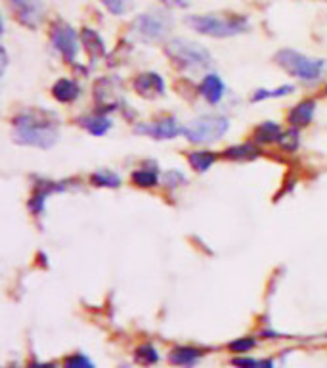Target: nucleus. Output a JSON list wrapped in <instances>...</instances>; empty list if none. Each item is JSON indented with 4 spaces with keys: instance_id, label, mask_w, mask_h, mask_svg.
<instances>
[{
    "instance_id": "nucleus-1",
    "label": "nucleus",
    "mask_w": 327,
    "mask_h": 368,
    "mask_svg": "<svg viewBox=\"0 0 327 368\" xmlns=\"http://www.w3.org/2000/svg\"><path fill=\"white\" fill-rule=\"evenodd\" d=\"M52 113L33 110L20 113L13 119V140L23 146L48 150L58 143V123L56 119H48Z\"/></svg>"
},
{
    "instance_id": "nucleus-2",
    "label": "nucleus",
    "mask_w": 327,
    "mask_h": 368,
    "mask_svg": "<svg viewBox=\"0 0 327 368\" xmlns=\"http://www.w3.org/2000/svg\"><path fill=\"white\" fill-rule=\"evenodd\" d=\"M188 23L193 31L214 37V39H226L236 37L249 29V21L245 16H224V13H203V16H190Z\"/></svg>"
},
{
    "instance_id": "nucleus-3",
    "label": "nucleus",
    "mask_w": 327,
    "mask_h": 368,
    "mask_svg": "<svg viewBox=\"0 0 327 368\" xmlns=\"http://www.w3.org/2000/svg\"><path fill=\"white\" fill-rule=\"evenodd\" d=\"M167 56L173 60V64L184 72H199L212 65L211 52L199 43L188 39H173L165 46Z\"/></svg>"
},
{
    "instance_id": "nucleus-4",
    "label": "nucleus",
    "mask_w": 327,
    "mask_h": 368,
    "mask_svg": "<svg viewBox=\"0 0 327 368\" xmlns=\"http://www.w3.org/2000/svg\"><path fill=\"white\" fill-rule=\"evenodd\" d=\"M276 62L282 65L283 69L293 75V77L301 79V81H318L321 73L326 69V62L320 58H310L306 54L291 50V48H283L276 54Z\"/></svg>"
},
{
    "instance_id": "nucleus-5",
    "label": "nucleus",
    "mask_w": 327,
    "mask_h": 368,
    "mask_svg": "<svg viewBox=\"0 0 327 368\" xmlns=\"http://www.w3.org/2000/svg\"><path fill=\"white\" fill-rule=\"evenodd\" d=\"M230 129L224 116H199L184 127V135L193 144H211L220 140Z\"/></svg>"
},
{
    "instance_id": "nucleus-6",
    "label": "nucleus",
    "mask_w": 327,
    "mask_h": 368,
    "mask_svg": "<svg viewBox=\"0 0 327 368\" xmlns=\"http://www.w3.org/2000/svg\"><path fill=\"white\" fill-rule=\"evenodd\" d=\"M132 29L138 35V39L146 43H159L167 39V35L173 29V18L165 10H151L140 13L132 23Z\"/></svg>"
},
{
    "instance_id": "nucleus-7",
    "label": "nucleus",
    "mask_w": 327,
    "mask_h": 368,
    "mask_svg": "<svg viewBox=\"0 0 327 368\" xmlns=\"http://www.w3.org/2000/svg\"><path fill=\"white\" fill-rule=\"evenodd\" d=\"M50 39L52 45L56 46V50H58L67 62H73V60H75L79 50L77 31H75L69 23H65V21H56V23L52 26Z\"/></svg>"
},
{
    "instance_id": "nucleus-8",
    "label": "nucleus",
    "mask_w": 327,
    "mask_h": 368,
    "mask_svg": "<svg viewBox=\"0 0 327 368\" xmlns=\"http://www.w3.org/2000/svg\"><path fill=\"white\" fill-rule=\"evenodd\" d=\"M8 4L12 8V12L18 16V20L25 27L40 26L42 16H45V4L42 0H8Z\"/></svg>"
},
{
    "instance_id": "nucleus-9",
    "label": "nucleus",
    "mask_w": 327,
    "mask_h": 368,
    "mask_svg": "<svg viewBox=\"0 0 327 368\" xmlns=\"http://www.w3.org/2000/svg\"><path fill=\"white\" fill-rule=\"evenodd\" d=\"M136 133L154 136L157 140H173V138L184 133V127L174 117H161V119L149 123L146 127H136Z\"/></svg>"
},
{
    "instance_id": "nucleus-10",
    "label": "nucleus",
    "mask_w": 327,
    "mask_h": 368,
    "mask_svg": "<svg viewBox=\"0 0 327 368\" xmlns=\"http://www.w3.org/2000/svg\"><path fill=\"white\" fill-rule=\"evenodd\" d=\"M134 89L144 98H159L165 94V81L159 73H142L134 79Z\"/></svg>"
},
{
    "instance_id": "nucleus-11",
    "label": "nucleus",
    "mask_w": 327,
    "mask_h": 368,
    "mask_svg": "<svg viewBox=\"0 0 327 368\" xmlns=\"http://www.w3.org/2000/svg\"><path fill=\"white\" fill-rule=\"evenodd\" d=\"M199 94L205 98L211 106L218 104L226 94V87L222 83V79L218 77L217 73H207L199 83Z\"/></svg>"
},
{
    "instance_id": "nucleus-12",
    "label": "nucleus",
    "mask_w": 327,
    "mask_h": 368,
    "mask_svg": "<svg viewBox=\"0 0 327 368\" xmlns=\"http://www.w3.org/2000/svg\"><path fill=\"white\" fill-rule=\"evenodd\" d=\"M314 111H316L314 100H302V102H299L293 110L289 111V116H287L289 123H291V127L301 129V127H306V125H310L312 117H314Z\"/></svg>"
},
{
    "instance_id": "nucleus-13",
    "label": "nucleus",
    "mask_w": 327,
    "mask_h": 368,
    "mask_svg": "<svg viewBox=\"0 0 327 368\" xmlns=\"http://www.w3.org/2000/svg\"><path fill=\"white\" fill-rule=\"evenodd\" d=\"M203 357V351L197 347H190V345H180V347H174L171 353H168V362L174 364V367H192L193 362Z\"/></svg>"
},
{
    "instance_id": "nucleus-14",
    "label": "nucleus",
    "mask_w": 327,
    "mask_h": 368,
    "mask_svg": "<svg viewBox=\"0 0 327 368\" xmlns=\"http://www.w3.org/2000/svg\"><path fill=\"white\" fill-rule=\"evenodd\" d=\"M79 94H81V89H79V84L75 83V81H71V79H59V81H56L54 87H52V96L62 104H69L73 102V100H77Z\"/></svg>"
},
{
    "instance_id": "nucleus-15",
    "label": "nucleus",
    "mask_w": 327,
    "mask_h": 368,
    "mask_svg": "<svg viewBox=\"0 0 327 368\" xmlns=\"http://www.w3.org/2000/svg\"><path fill=\"white\" fill-rule=\"evenodd\" d=\"M282 127L274 121H264L258 125L257 129H255V143H260V144H272V143H280L282 140Z\"/></svg>"
},
{
    "instance_id": "nucleus-16",
    "label": "nucleus",
    "mask_w": 327,
    "mask_h": 368,
    "mask_svg": "<svg viewBox=\"0 0 327 368\" xmlns=\"http://www.w3.org/2000/svg\"><path fill=\"white\" fill-rule=\"evenodd\" d=\"M81 125L88 130L90 135L102 136L111 129V119H108L102 113H94V116H84L81 117Z\"/></svg>"
},
{
    "instance_id": "nucleus-17",
    "label": "nucleus",
    "mask_w": 327,
    "mask_h": 368,
    "mask_svg": "<svg viewBox=\"0 0 327 368\" xmlns=\"http://www.w3.org/2000/svg\"><path fill=\"white\" fill-rule=\"evenodd\" d=\"M260 154V150L255 146V144H238V146H231L224 152V157L228 160H234V162H251V160H255L258 157Z\"/></svg>"
},
{
    "instance_id": "nucleus-18",
    "label": "nucleus",
    "mask_w": 327,
    "mask_h": 368,
    "mask_svg": "<svg viewBox=\"0 0 327 368\" xmlns=\"http://www.w3.org/2000/svg\"><path fill=\"white\" fill-rule=\"evenodd\" d=\"M214 162H217V154L207 152V150H199V152H192V154L188 155V163H190L193 171H197V173L209 171Z\"/></svg>"
},
{
    "instance_id": "nucleus-19",
    "label": "nucleus",
    "mask_w": 327,
    "mask_h": 368,
    "mask_svg": "<svg viewBox=\"0 0 327 368\" xmlns=\"http://www.w3.org/2000/svg\"><path fill=\"white\" fill-rule=\"evenodd\" d=\"M132 182L140 188H151L159 182V174L151 169H138L132 173Z\"/></svg>"
},
{
    "instance_id": "nucleus-20",
    "label": "nucleus",
    "mask_w": 327,
    "mask_h": 368,
    "mask_svg": "<svg viewBox=\"0 0 327 368\" xmlns=\"http://www.w3.org/2000/svg\"><path fill=\"white\" fill-rule=\"evenodd\" d=\"M295 91L293 84H283L280 89H263V91H257L253 94V102H263V100H270V98H282L287 96L289 92Z\"/></svg>"
},
{
    "instance_id": "nucleus-21",
    "label": "nucleus",
    "mask_w": 327,
    "mask_h": 368,
    "mask_svg": "<svg viewBox=\"0 0 327 368\" xmlns=\"http://www.w3.org/2000/svg\"><path fill=\"white\" fill-rule=\"evenodd\" d=\"M136 362H140L144 367H151L155 362H159V353H157V349L154 345H140V347L136 349V355H134Z\"/></svg>"
},
{
    "instance_id": "nucleus-22",
    "label": "nucleus",
    "mask_w": 327,
    "mask_h": 368,
    "mask_svg": "<svg viewBox=\"0 0 327 368\" xmlns=\"http://www.w3.org/2000/svg\"><path fill=\"white\" fill-rule=\"evenodd\" d=\"M90 181L94 182L96 186L117 188L121 184V179H119L115 173H111V171H98V173H94L90 177Z\"/></svg>"
},
{
    "instance_id": "nucleus-23",
    "label": "nucleus",
    "mask_w": 327,
    "mask_h": 368,
    "mask_svg": "<svg viewBox=\"0 0 327 368\" xmlns=\"http://www.w3.org/2000/svg\"><path fill=\"white\" fill-rule=\"evenodd\" d=\"M257 345V340L255 338H238V340H234V342L228 343V349H230L231 353H239V355H245V353H249L251 349H255Z\"/></svg>"
},
{
    "instance_id": "nucleus-24",
    "label": "nucleus",
    "mask_w": 327,
    "mask_h": 368,
    "mask_svg": "<svg viewBox=\"0 0 327 368\" xmlns=\"http://www.w3.org/2000/svg\"><path fill=\"white\" fill-rule=\"evenodd\" d=\"M62 368H96V364L92 362V359L83 355V353H75V355L65 357Z\"/></svg>"
},
{
    "instance_id": "nucleus-25",
    "label": "nucleus",
    "mask_w": 327,
    "mask_h": 368,
    "mask_svg": "<svg viewBox=\"0 0 327 368\" xmlns=\"http://www.w3.org/2000/svg\"><path fill=\"white\" fill-rule=\"evenodd\" d=\"M113 16H125L132 8V0H100Z\"/></svg>"
},
{
    "instance_id": "nucleus-26",
    "label": "nucleus",
    "mask_w": 327,
    "mask_h": 368,
    "mask_svg": "<svg viewBox=\"0 0 327 368\" xmlns=\"http://www.w3.org/2000/svg\"><path fill=\"white\" fill-rule=\"evenodd\" d=\"M231 364L238 368H257L258 361L257 359H253V357L241 355V357H236V359H231Z\"/></svg>"
},
{
    "instance_id": "nucleus-27",
    "label": "nucleus",
    "mask_w": 327,
    "mask_h": 368,
    "mask_svg": "<svg viewBox=\"0 0 327 368\" xmlns=\"http://www.w3.org/2000/svg\"><path fill=\"white\" fill-rule=\"evenodd\" d=\"M163 4L168 8H184L186 6V0H163Z\"/></svg>"
},
{
    "instance_id": "nucleus-28",
    "label": "nucleus",
    "mask_w": 327,
    "mask_h": 368,
    "mask_svg": "<svg viewBox=\"0 0 327 368\" xmlns=\"http://www.w3.org/2000/svg\"><path fill=\"white\" fill-rule=\"evenodd\" d=\"M27 368H58L54 362H31Z\"/></svg>"
},
{
    "instance_id": "nucleus-29",
    "label": "nucleus",
    "mask_w": 327,
    "mask_h": 368,
    "mask_svg": "<svg viewBox=\"0 0 327 368\" xmlns=\"http://www.w3.org/2000/svg\"><path fill=\"white\" fill-rule=\"evenodd\" d=\"M257 368H276V367H274V361H272V359H263V361H258Z\"/></svg>"
},
{
    "instance_id": "nucleus-30",
    "label": "nucleus",
    "mask_w": 327,
    "mask_h": 368,
    "mask_svg": "<svg viewBox=\"0 0 327 368\" xmlns=\"http://www.w3.org/2000/svg\"><path fill=\"white\" fill-rule=\"evenodd\" d=\"M326 92H327V87H326Z\"/></svg>"
}]
</instances>
